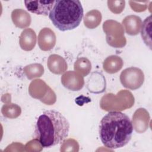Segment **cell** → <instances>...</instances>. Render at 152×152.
Listing matches in <instances>:
<instances>
[{
  "instance_id": "1",
  "label": "cell",
  "mask_w": 152,
  "mask_h": 152,
  "mask_svg": "<svg viewBox=\"0 0 152 152\" xmlns=\"http://www.w3.org/2000/svg\"><path fill=\"white\" fill-rule=\"evenodd\" d=\"M99 137L103 144L110 149L121 148L131 140L133 125L130 118L121 112L112 111L100 122Z\"/></svg>"
},
{
  "instance_id": "4",
  "label": "cell",
  "mask_w": 152,
  "mask_h": 152,
  "mask_svg": "<svg viewBox=\"0 0 152 152\" xmlns=\"http://www.w3.org/2000/svg\"><path fill=\"white\" fill-rule=\"evenodd\" d=\"M144 78L142 71L135 67L124 69L120 75V80L123 86L131 90H135L140 87L143 83Z\"/></svg>"
},
{
  "instance_id": "5",
  "label": "cell",
  "mask_w": 152,
  "mask_h": 152,
  "mask_svg": "<svg viewBox=\"0 0 152 152\" xmlns=\"http://www.w3.org/2000/svg\"><path fill=\"white\" fill-rule=\"evenodd\" d=\"M24 2L28 11L47 16L53 7L55 1H24Z\"/></svg>"
},
{
  "instance_id": "2",
  "label": "cell",
  "mask_w": 152,
  "mask_h": 152,
  "mask_svg": "<svg viewBox=\"0 0 152 152\" xmlns=\"http://www.w3.org/2000/svg\"><path fill=\"white\" fill-rule=\"evenodd\" d=\"M69 123L59 112L48 110L37 119L34 138L43 147L50 148L61 144L68 136Z\"/></svg>"
},
{
  "instance_id": "6",
  "label": "cell",
  "mask_w": 152,
  "mask_h": 152,
  "mask_svg": "<svg viewBox=\"0 0 152 152\" xmlns=\"http://www.w3.org/2000/svg\"><path fill=\"white\" fill-rule=\"evenodd\" d=\"M151 16L150 15L147 17L142 23L141 35L142 39L145 44L151 49Z\"/></svg>"
},
{
  "instance_id": "3",
  "label": "cell",
  "mask_w": 152,
  "mask_h": 152,
  "mask_svg": "<svg viewBox=\"0 0 152 152\" xmlns=\"http://www.w3.org/2000/svg\"><path fill=\"white\" fill-rule=\"evenodd\" d=\"M84 15L78 0H57L49 14L52 24L62 31L71 30L80 24Z\"/></svg>"
}]
</instances>
